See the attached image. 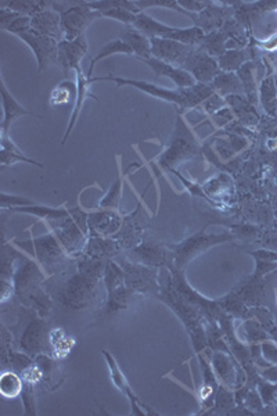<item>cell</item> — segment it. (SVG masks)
I'll return each instance as SVG.
<instances>
[{
    "label": "cell",
    "mask_w": 277,
    "mask_h": 416,
    "mask_svg": "<svg viewBox=\"0 0 277 416\" xmlns=\"http://www.w3.org/2000/svg\"><path fill=\"white\" fill-rule=\"evenodd\" d=\"M46 281V273L42 270L38 261L20 255L13 273V284L16 288V299L23 307L35 310L42 318L51 312L53 301L42 289Z\"/></svg>",
    "instance_id": "obj_1"
},
{
    "label": "cell",
    "mask_w": 277,
    "mask_h": 416,
    "mask_svg": "<svg viewBox=\"0 0 277 416\" xmlns=\"http://www.w3.org/2000/svg\"><path fill=\"white\" fill-rule=\"evenodd\" d=\"M160 285L161 289L157 296L179 316L191 337L195 353H201L208 344L206 332L202 325V314L173 286L169 268L160 270Z\"/></svg>",
    "instance_id": "obj_2"
},
{
    "label": "cell",
    "mask_w": 277,
    "mask_h": 416,
    "mask_svg": "<svg viewBox=\"0 0 277 416\" xmlns=\"http://www.w3.org/2000/svg\"><path fill=\"white\" fill-rule=\"evenodd\" d=\"M100 81H108V82H114L117 85V88L121 86H132L136 88L137 91L145 92L156 99L172 103L175 106L179 107V114H182L186 110H193L198 106H201L208 97H211L215 92L210 85H202V84H195L191 88L187 89H167V88H161L156 84L147 82V81H137V80H128V78H122V77H92L91 82H100Z\"/></svg>",
    "instance_id": "obj_3"
},
{
    "label": "cell",
    "mask_w": 277,
    "mask_h": 416,
    "mask_svg": "<svg viewBox=\"0 0 277 416\" xmlns=\"http://www.w3.org/2000/svg\"><path fill=\"white\" fill-rule=\"evenodd\" d=\"M14 337L16 350L23 351L32 358L40 354L53 356V345L50 341V329L45 318L35 310L24 307L20 311L19 321L9 327Z\"/></svg>",
    "instance_id": "obj_4"
},
{
    "label": "cell",
    "mask_w": 277,
    "mask_h": 416,
    "mask_svg": "<svg viewBox=\"0 0 277 416\" xmlns=\"http://www.w3.org/2000/svg\"><path fill=\"white\" fill-rule=\"evenodd\" d=\"M201 153L200 142L194 136L190 126L182 118V114H178L175 130L169 139V143L164 153L158 157L157 163L162 171H172L179 164L194 159Z\"/></svg>",
    "instance_id": "obj_5"
},
{
    "label": "cell",
    "mask_w": 277,
    "mask_h": 416,
    "mask_svg": "<svg viewBox=\"0 0 277 416\" xmlns=\"http://www.w3.org/2000/svg\"><path fill=\"white\" fill-rule=\"evenodd\" d=\"M100 281L101 279L75 269L57 292L56 301L64 310H85L97 300Z\"/></svg>",
    "instance_id": "obj_6"
},
{
    "label": "cell",
    "mask_w": 277,
    "mask_h": 416,
    "mask_svg": "<svg viewBox=\"0 0 277 416\" xmlns=\"http://www.w3.org/2000/svg\"><path fill=\"white\" fill-rule=\"evenodd\" d=\"M32 247L34 255L46 276L58 275L77 261V258L71 257L64 250V247L51 231L46 235L34 239Z\"/></svg>",
    "instance_id": "obj_7"
},
{
    "label": "cell",
    "mask_w": 277,
    "mask_h": 416,
    "mask_svg": "<svg viewBox=\"0 0 277 416\" xmlns=\"http://www.w3.org/2000/svg\"><path fill=\"white\" fill-rule=\"evenodd\" d=\"M137 31H141L147 38H164V39H172L189 46H198L201 41L204 39L205 34L198 27H190V28H175L165 25L145 12L138 13L136 16V21L132 25Z\"/></svg>",
    "instance_id": "obj_8"
},
{
    "label": "cell",
    "mask_w": 277,
    "mask_h": 416,
    "mask_svg": "<svg viewBox=\"0 0 277 416\" xmlns=\"http://www.w3.org/2000/svg\"><path fill=\"white\" fill-rule=\"evenodd\" d=\"M103 281L107 292V300L104 307L106 314L112 315L119 311L128 310L129 301L132 300V297L136 296V293L128 289V286L125 285L123 269L112 258L107 261Z\"/></svg>",
    "instance_id": "obj_9"
},
{
    "label": "cell",
    "mask_w": 277,
    "mask_h": 416,
    "mask_svg": "<svg viewBox=\"0 0 277 416\" xmlns=\"http://www.w3.org/2000/svg\"><path fill=\"white\" fill-rule=\"evenodd\" d=\"M123 269L125 285L136 294H158L160 285V268L146 266L133 262L126 257L119 261Z\"/></svg>",
    "instance_id": "obj_10"
},
{
    "label": "cell",
    "mask_w": 277,
    "mask_h": 416,
    "mask_svg": "<svg viewBox=\"0 0 277 416\" xmlns=\"http://www.w3.org/2000/svg\"><path fill=\"white\" fill-rule=\"evenodd\" d=\"M233 238L234 236L229 235V233L218 235V233H206L205 229L200 231L198 233L193 235L191 238H189L183 243L171 247L173 250V253H175V269L183 270L184 266L193 258H195L198 254L204 253L205 250L211 249V247H214L217 244L229 242Z\"/></svg>",
    "instance_id": "obj_11"
},
{
    "label": "cell",
    "mask_w": 277,
    "mask_h": 416,
    "mask_svg": "<svg viewBox=\"0 0 277 416\" xmlns=\"http://www.w3.org/2000/svg\"><path fill=\"white\" fill-rule=\"evenodd\" d=\"M60 17L64 41H75L80 36L86 35L89 25L103 16L93 10L88 2H73L67 10L60 13Z\"/></svg>",
    "instance_id": "obj_12"
},
{
    "label": "cell",
    "mask_w": 277,
    "mask_h": 416,
    "mask_svg": "<svg viewBox=\"0 0 277 416\" xmlns=\"http://www.w3.org/2000/svg\"><path fill=\"white\" fill-rule=\"evenodd\" d=\"M47 225L69 255L78 258L84 253L89 236L85 233V231L80 227V224L73 216L58 221H51Z\"/></svg>",
    "instance_id": "obj_13"
},
{
    "label": "cell",
    "mask_w": 277,
    "mask_h": 416,
    "mask_svg": "<svg viewBox=\"0 0 277 416\" xmlns=\"http://www.w3.org/2000/svg\"><path fill=\"white\" fill-rule=\"evenodd\" d=\"M126 258L153 268H175V253L171 247L156 242H141L130 249Z\"/></svg>",
    "instance_id": "obj_14"
},
{
    "label": "cell",
    "mask_w": 277,
    "mask_h": 416,
    "mask_svg": "<svg viewBox=\"0 0 277 416\" xmlns=\"http://www.w3.org/2000/svg\"><path fill=\"white\" fill-rule=\"evenodd\" d=\"M213 371L219 382L229 390H237L243 387L245 382V375L241 367L237 364L236 357L229 350H215L210 358Z\"/></svg>",
    "instance_id": "obj_15"
},
{
    "label": "cell",
    "mask_w": 277,
    "mask_h": 416,
    "mask_svg": "<svg viewBox=\"0 0 277 416\" xmlns=\"http://www.w3.org/2000/svg\"><path fill=\"white\" fill-rule=\"evenodd\" d=\"M182 68L193 76L197 84L202 85H211L221 73L218 60L208 54L201 46H194Z\"/></svg>",
    "instance_id": "obj_16"
},
{
    "label": "cell",
    "mask_w": 277,
    "mask_h": 416,
    "mask_svg": "<svg viewBox=\"0 0 277 416\" xmlns=\"http://www.w3.org/2000/svg\"><path fill=\"white\" fill-rule=\"evenodd\" d=\"M25 42L27 46L32 50L38 61V71L42 73L43 69L50 67L51 64H57V53H58V41L40 35L35 32L32 28L25 34L19 36Z\"/></svg>",
    "instance_id": "obj_17"
},
{
    "label": "cell",
    "mask_w": 277,
    "mask_h": 416,
    "mask_svg": "<svg viewBox=\"0 0 277 416\" xmlns=\"http://www.w3.org/2000/svg\"><path fill=\"white\" fill-rule=\"evenodd\" d=\"M150 42H152V54L154 58H158L167 64L180 68L184 65L187 57L194 49V46H189L164 38H152Z\"/></svg>",
    "instance_id": "obj_18"
},
{
    "label": "cell",
    "mask_w": 277,
    "mask_h": 416,
    "mask_svg": "<svg viewBox=\"0 0 277 416\" xmlns=\"http://www.w3.org/2000/svg\"><path fill=\"white\" fill-rule=\"evenodd\" d=\"M123 217L117 210L100 208L99 211L88 213L89 236L112 238L122 227Z\"/></svg>",
    "instance_id": "obj_19"
},
{
    "label": "cell",
    "mask_w": 277,
    "mask_h": 416,
    "mask_svg": "<svg viewBox=\"0 0 277 416\" xmlns=\"http://www.w3.org/2000/svg\"><path fill=\"white\" fill-rule=\"evenodd\" d=\"M89 50L86 35L80 36L75 41H61L58 42L57 53V65H60L64 71H71L81 67L82 58Z\"/></svg>",
    "instance_id": "obj_20"
},
{
    "label": "cell",
    "mask_w": 277,
    "mask_h": 416,
    "mask_svg": "<svg viewBox=\"0 0 277 416\" xmlns=\"http://www.w3.org/2000/svg\"><path fill=\"white\" fill-rule=\"evenodd\" d=\"M141 214H142V207L138 205L134 213H132L128 217H123L121 229L112 236L118 242L121 249L130 250L142 242L141 238L145 229V217H142Z\"/></svg>",
    "instance_id": "obj_21"
},
{
    "label": "cell",
    "mask_w": 277,
    "mask_h": 416,
    "mask_svg": "<svg viewBox=\"0 0 277 416\" xmlns=\"http://www.w3.org/2000/svg\"><path fill=\"white\" fill-rule=\"evenodd\" d=\"M103 356H104L106 362H107V365H108L110 378H111L114 386H115V387L128 398V401H129V404H130V408H132L130 413H132V415H141V416L147 415L149 411H147L146 408H145V409L142 408L143 404L141 402V400L137 398V395L133 393L132 387L129 386L128 379H126L125 375L122 373V371H121L118 362H117L115 358L111 356V353H108L107 350H103Z\"/></svg>",
    "instance_id": "obj_22"
},
{
    "label": "cell",
    "mask_w": 277,
    "mask_h": 416,
    "mask_svg": "<svg viewBox=\"0 0 277 416\" xmlns=\"http://www.w3.org/2000/svg\"><path fill=\"white\" fill-rule=\"evenodd\" d=\"M198 360H200V369H201V376L202 382L198 390V401L201 405V413L206 409H210L214 406V401L217 397V391L219 387V382L213 371L211 362L208 358L202 356V351L198 353Z\"/></svg>",
    "instance_id": "obj_23"
},
{
    "label": "cell",
    "mask_w": 277,
    "mask_h": 416,
    "mask_svg": "<svg viewBox=\"0 0 277 416\" xmlns=\"http://www.w3.org/2000/svg\"><path fill=\"white\" fill-rule=\"evenodd\" d=\"M142 61L152 68V71L156 74L157 78L158 77L169 78L178 86V89H187V88H191L197 84L195 80L193 78V76L180 67L167 64V62H164L158 58H154V57H150V58L142 60Z\"/></svg>",
    "instance_id": "obj_24"
},
{
    "label": "cell",
    "mask_w": 277,
    "mask_h": 416,
    "mask_svg": "<svg viewBox=\"0 0 277 416\" xmlns=\"http://www.w3.org/2000/svg\"><path fill=\"white\" fill-rule=\"evenodd\" d=\"M0 92H2V104H3V121L0 128H2V133L3 135H9L10 128L13 125V122L21 117L29 115V117H38L40 118V115L28 111L27 108H24L14 97L13 95L8 91V86L5 84V80H0Z\"/></svg>",
    "instance_id": "obj_25"
},
{
    "label": "cell",
    "mask_w": 277,
    "mask_h": 416,
    "mask_svg": "<svg viewBox=\"0 0 277 416\" xmlns=\"http://www.w3.org/2000/svg\"><path fill=\"white\" fill-rule=\"evenodd\" d=\"M75 74H77V86H78V95H77V102H75V106L73 108V114H71V118H69V124L67 126V130L62 136V142L61 145H65L68 136L71 135L78 118H80V114H81V110L85 104V102L88 99H95L97 100V97L91 92V88H92V82H91V78L88 76L84 74L82 68H77L75 69Z\"/></svg>",
    "instance_id": "obj_26"
},
{
    "label": "cell",
    "mask_w": 277,
    "mask_h": 416,
    "mask_svg": "<svg viewBox=\"0 0 277 416\" xmlns=\"http://www.w3.org/2000/svg\"><path fill=\"white\" fill-rule=\"evenodd\" d=\"M31 28L45 36L53 38L58 42L64 41V34L61 30V17L60 13L53 9H47L31 17Z\"/></svg>",
    "instance_id": "obj_27"
},
{
    "label": "cell",
    "mask_w": 277,
    "mask_h": 416,
    "mask_svg": "<svg viewBox=\"0 0 277 416\" xmlns=\"http://www.w3.org/2000/svg\"><path fill=\"white\" fill-rule=\"evenodd\" d=\"M119 39L130 47V50L136 57H138V60H147L153 57L150 38L143 35L141 31H137L134 27L125 25L121 30Z\"/></svg>",
    "instance_id": "obj_28"
},
{
    "label": "cell",
    "mask_w": 277,
    "mask_h": 416,
    "mask_svg": "<svg viewBox=\"0 0 277 416\" xmlns=\"http://www.w3.org/2000/svg\"><path fill=\"white\" fill-rule=\"evenodd\" d=\"M226 16L225 8H217L215 3H211L205 10L198 14H191L190 19L194 21V27H198L205 35L219 31Z\"/></svg>",
    "instance_id": "obj_29"
},
{
    "label": "cell",
    "mask_w": 277,
    "mask_h": 416,
    "mask_svg": "<svg viewBox=\"0 0 277 416\" xmlns=\"http://www.w3.org/2000/svg\"><path fill=\"white\" fill-rule=\"evenodd\" d=\"M228 107H230V110L234 114V118H237V121L240 124H243L244 126H250L254 128L258 125L259 122V115L258 111L255 110V106L251 104L244 96L241 95H232L225 97Z\"/></svg>",
    "instance_id": "obj_30"
},
{
    "label": "cell",
    "mask_w": 277,
    "mask_h": 416,
    "mask_svg": "<svg viewBox=\"0 0 277 416\" xmlns=\"http://www.w3.org/2000/svg\"><path fill=\"white\" fill-rule=\"evenodd\" d=\"M77 95H78L77 82L64 81L51 91L49 97V104L54 110H62L67 107L74 108L77 102Z\"/></svg>",
    "instance_id": "obj_31"
},
{
    "label": "cell",
    "mask_w": 277,
    "mask_h": 416,
    "mask_svg": "<svg viewBox=\"0 0 277 416\" xmlns=\"http://www.w3.org/2000/svg\"><path fill=\"white\" fill-rule=\"evenodd\" d=\"M121 246L114 238H103V236H89L88 244L82 254L96 257V258H106L110 259L121 251Z\"/></svg>",
    "instance_id": "obj_32"
},
{
    "label": "cell",
    "mask_w": 277,
    "mask_h": 416,
    "mask_svg": "<svg viewBox=\"0 0 277 416\" xmlns=\"http://www.w3.org/2000/svg\"><path fill=\"white\" fill-rule=\"evenodd\" d=\"M12 213H20V214H29L34 217H38L43 221H46L47 224L51 221H58L62 218H67L71 216V211L67 210V208H51V207H45V205H28V207H17V208H12Z\"/></svg>",
    "instance_id": "obj_33"
},
{
    "label": "cell",
    "mask_w": 277,
    "mask_h": 416,
    "mask_svg": "<svg viewBox=\"0 0 277 416\" xmlns=\"http://www.w3.org/2000/svg\"><path fill=\"white\" fill-rule=\"evenodd\" d=\"M0 163H2V168L14 165L17 163H27V164H32L36 165L39 168H43V164L25 157L20 149L13 143L10 135H3L2 133V152H0Z\"/></svg>",
    "instance_id": "obj_34"
},
{
    "label": "cell",
    "mask_w": 277,
    "mask_h": 416,
    "mask_svg": "<svg viewBox=\"0 0 277 416\" xmlns=\"http://www.w3.org/2000/svg\"><path fill=\"white\" fill-rule=\"evenodd\" d=\"M0 28L20 36L31 30V17L0 8Z\"/></svg>",
    "instance_id": "obj_35"
},
{
    "label": "cell",
    "mask_w": 277,
    "mask_h": 416,
    "mask_svg": "<svg viewBox=\"0 0 277 416\" xmlns=\"http://www.w3.org/2000/svg\"><path fill=\"white\" fill-rule=\"evenodd\" d=\"M215 93H218L222 97H228L232 95H241L244 93L241 81L239 78V76L233 74V73H226V71H221L215 80L213 81V84L210 85Z\"/></svg>",
    "instance_id": "obj_36"
},
{
    "label": "cell",
    "mask_w": 277,
    "mask_h": 416,
    "mask_svg": "<svg viewBox=\"0 0 277 416\" xmlns=\"http://www.w3.org/2000/svg\"><path fill=\"white\" fill-rule=\"evenodd\" d=\"M0 8L27 17H34L40 12L51 9V2H47V0H10V2L0 3Z\"/></svg>",
    "instance_id": "obj_37"
},
{
    "label": "cell",
    "mask_w": 277,
    "mask_h": 416,
    "mask_svg": "<svg viewBox=\"0 0 277 416\" xmlns=\"http://www.w3.org/2000/svg\"><path fill=\"white\" fill-rule=\"evenodd\" d=\"M35 362L42 371L43 379L42 383H46L47 386H53V389L58 387L62 382V379H58L61 372L57 365V361L53 358V356L49 354H40L35 357Z\"/></svg>",
    "instance_id": "obj_38"
},
{
    "label": "cell",
    "mask_w": 277,
    "mask_h": 416,
    "mask_svg": "<svg viewBox=\"0 0 277 416\" xmlns=\"http://www.w3.org/2000/svg\"><path fill=\"white\" fill-rule=\"evenodd\" d=\"M259 102L267 115L277 117V86L273 77L262 81L259 88Z\"/></svg>",
    "instance_id": "obj_39"
},
{
    "label": "cell",
    "mask_w": 277,
    "mask_h": 416,
    "mask_svg": "<svg viewBox=\"0 0 277 416\" xmlns=\"http://www.w3.org/2000/svg\"><path fill=\"white\" fill-rule=\"evenodd\" d=\"M24 389V382L20 373L13 369L2 371L0 376V393L6 398H17L21 397Z\"/></svg>",
    "instance_id": "obj_40"
},
{
    "label": "cell",
    "mask_w": 277,
    "mask_h": 416,
    "mask_svg": "<svg viewBox=\"0 0 277 416\" xmlns=\"http://www.w3.org/2000/svg\"><path fill=\"white\" fill-rule=\"evenodd\" d=\"M114 54H128V56H132L133 51H132L130 47H129L125 42H122L121 39H115V41L108 42L107 45H104V46L99 50V53L96 54V57L92 60L91 68H89V73H88V77L92 78L93 68H95V65H96L100 60L107 58V57L114 56Z\"/></svg>",
    "instance_id": "obj_41"
},
{
    "label": "cell",
    "mask_w": 277,
    "mask_h": 416,
    "mask_svg": "<svg viewBox=\"0 0 277 416\" xmlns=\"http://www.w3.org/2000/svg\"><path fill=\"white\" fill-rule=\"evenodd\" d=\"M247 60H248L247 51L239 50V49H233V50H226L218 58V64H219L221 71L233 73V71H239V69L244 65V62Z\"/></svg>",
    "instance_id": "obj_42"
},
{
    "label": "cell",
    "mask_w": 277,
    "mask_h": 416,
    "mask_svg": "<svg viewBox=\"0 0 277 416\" xmlns=\"http://www.w3.org/2000/svg\"><path fill=\"white\" fill-rule=\"evenodd\" d=\"M88 5L100 14L111 9H126L134 14L142 13V10L134 5V2H130V0H100V2H88Z\"/></svg>",
    "instance_id": "obj_43"
},
{
    "label": "cell",
    "mask_w": 277,
    "mask_h": 416,
    "mask_svg": "<svg viewBox=\"0 0 277 416\" xmlns=\"http://www.w3.org/2000/svg\"><path fill=\"white\" fill-rule=\"evenodd\" d=\"M122 186H123V178L119 176L111 185L110 190L99 201V207L100 208H107V210L119 211V204H121V197H122Z\"/></svg>",
    "instance_id": "obj_44"
},
{
    "label": "cell",
    "mask_w": 277,
    "mask_h": 416,
    "mask_svg": "<svg viewBox=\"0 0 277 416\" xmlns=\"http://www.w3.org/2000/svg\"><path fill=\"white\" fill-rule=\"evenodd\" d=\"M213 408H214V412H217V413H225V412L230 411L232 408H234L233 391L226 389L225 386L219 384Z\"/></svg>",
    "instance_id": "obj_45"
},
{
    "label": "cell",
    "mask_w": 277,
    "mask_h": 416,
    "mask_svg": "<svg viewBox=\"0 0 277 416\" xmlns=\"http://www.w3.org/2000/svg\"><path fill=\"white\" fill-rule=\"evenodd\" d=\"M134 5L142 12L149 8H164V9H171L173 12H178V13H182V14L190 17V13L183 10L176 0H136Z\"/></svg>",
    "instance_id": "obj_46"
},
{
    "label": "cell",
    "mask_w": 277,
    "mask_h": 416,
    "mask_svg": "<svg viewBox=\"0 0 277 416\" xmlns=\"http://www.w3.org/2000/svg\"><path fill=\"white\" fill-rule=\"evenodd\" d=\"M35 387L36 384L31 383H24V389L21 393L23 404H24V413L25 415H36V394H35Z\"/></svg>",
    "instance_id": "obj_47"
},
{
    "label": "cell",
    "mask_w": 277,
    "mask_h": 416,
    "mask_svg": "<svg viewBox=\"0 0 277 416\" xmlns=\"http://www.w3.org/2000/svg\"><path fill=\"white\" fill-rule=\"evenodd\" d=\"M36 203L34 200H29L23 196H16V194H8L2 193L0 196V205H2L3 210H12V208L17 207H28V205H35Z\"/></svg>",
    "instance_id": "obj_48"
},
{
    "label": "cell",
    "mask_w": 277,
    "mask_h": 416,
    "mask_svg": "<svg viewBox=\"0 0 277 416\" xmlns=\"http://www.w3.org/2000/svg\"><path fill=\"white\" fill-rule=\"evenodd\" d=\"M259 349L261 357L267 367L277 365V343L272 340H265L259 344Z\"/></svg>",
    "instance_id": "obj_49"
},
{
    "label": "cell",
    "mask_w": 277,
    "mask_h": 416,
    "mask_svg": "<svg viewBox=\"0 0 277 416\" xmlns=\"http://www.w3.org/2000/svg\"><path fill=\"white\" fill-rule=\"evenodd\" d=\"M101 16L107 17V19H112V20L121 21L125 25H133L134 21H136V16L137 14H134V13L126 10V9H111L108 12H104Z\"/></svg>",
    "instance_id": "obj_50"
},
{
    "label": "cell",
    "mask_w": 277,
    "mask_h": 416,
    "mask_svg": "<svg viewBox=\"0 0 277 416\" xmlns=\"http://www.w3.org/2000/svg\"><path fill=\"white\" fill-rule=\"evenodd\" d=\"M228 104H226V100L222 97V96H219L218 93H214L211 97H208L201 106H198V107H201L202 108V111H205L208 115H213V114H215L217 111H219L221 108H224V107H226Z\"/></svg>",
    "instance_id": "obj_51"
},
{
    "label": "cell",
    "mask_w": 277,
    "mask_h": 416,
    "mask_svg": "<svg viewBox=\"0 0 277 416\" xmlns=\"http://www.w3.org/2000/svg\"><path fill=\"white\" fill-rule=\"evenodd\" d=\"M244 327H245L247 340L251 343H259V341H265L267 338V333L254 321H247L244 323Z\"/></svg>",
    "instance_id": "obj_52"
},
{
    "label": "cell",
    "mask_w": 277,
    "mask_h": 416,
    "mask_svg": "<svg viewBox=\"0 0 277 416\" xmlns=\"http://www.w3.org/2000/svg\"><path fill=\"white\" fill-rule=\"evenodd\" d=\"M259 395L266 405H276L277 404V383L266 382L259 384Z\"/></svg>",
    "instance_id": "obj_53"
},
{
    "label": "cell",
    "mask_w": 277,
    "mask_h": 416,
    "mask_svg": "<svg viewBox=\"0 0 277 416\" xmlns=\"http://www.w3.org/2000/svg\"><path fill=\"white\" fill-rule=\"evenodd\" d=\"M211 121L215 124L217 128H226L230 122L234 121V114L230 110V107H224L219 111H217L215 114L211 115Z\"/></svg>",
    "instance_id": "obj_54"
},
{
    "label": "cell",
    "mask_w": 277,
    "mask_h": 416,
    "mask_svg": "<svg viewBox=\"0 0 277 416\" xmlns=\"http://www.w3.org/2000/svg\"><path fill=\"white\" fill-rule=\"evenodd\" d=\"M180 5V8L183 10H186L187 13H191V14H198L201 13L202 10H205L208 6H210L213 2H204V0H179L178 2Z\"/></svg>",
    "instance_id": "obj_55"
},
{
    "label": "cell",
    "mask_w": 277,
    "mask_h": 416,
    "mask_svg": "<svg viewBox=\"0 0 277 416\" xmlns=\"http://www.w3.org/2000/svg\"><path fill=\"white\" fill-rule=\"evenodd\" d=\"M13 297H16V288L13 281L2 279V299H0V301H2V304H6Z\"/></svg>",
    "instance_id": "obj_56"
},
{
    "label": "cell",
    "mask_w": 277,
    "mask_h": 416,
    "mask_svg": "<svg viewBox=\"0 0 277 416\" xmlns=\"http://www.w3.org/2000/svg\"><path fill=\"white\" fill-rule=\"evenodd\" d=\"M261 376H262L266 382L277 383V365L266 367L263 371H261Z\"/></svg>",
    "instance_id": "obj_57"
},
{
    "label": "cell",
    "mask_w": 277,
    "mask_h": 416,
    "mask_svg": "<svg viewBox=\"0 0 277 416\" xmlns=\"http://www.w3.org/2000/svg\"><path fill=\"white\" fill-rule=\"evenodd\" d=\"M266 49H269V50H274V49H277V35H274L273 38H270L265 45H263Z\"/></svg>",
    "instance_id": "obj_58"
}]
</instances>
